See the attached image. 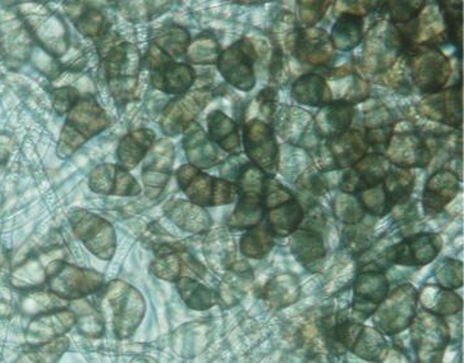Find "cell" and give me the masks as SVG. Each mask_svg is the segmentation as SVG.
<instances>
[{"label": "cell", "mask_w": 464, "mask_h": 363, "mask_svg": "<svg viewBox=\"0 0 464 363\" xmlns=\"http://www.w3.org/2000/svg\"><path fill=\"white\" fill-rule=\"evenodd\" d=\"M177 288L187 305L193 310H208L215 305L217 297L205 285L198 283L192 278L185 276L177 281Z\"/></svg>", "instance_id": "37"}, {"label": "cell", "mask_w": 464, "mask_h": 363, "mask_svg": "<svg viewBox=\"0 0 464 363\" xmlns=\"http://www.w3.org/2000/svg\"><path fill=\"white\" fill-rule=\"evenodd\" d=\"M52 293L59 300L79 301L89 294L101 291L104 287V276L92 270L77 268L68 263H61L48 279Z\"/></svg>", "instance_id": "8"}, {"label": "cell", "mask_w": 464, "mask_h": 363, "mask_svg": "<svg viewBox=\"0 0 464 363\" xmlns=\"http://www.w3.org/2000/svg\"><path fill=\"white\" fill-rule=\"evenodd\" d=\"M330 2H298L302 23L306 24V29L314 27L328 11Z\"/></svg>", "instance_id": "45"}, {"label": "cell", "mask_w": 464, "mask_h": 363, "mask_svg": "<svg viewBox=\"0 0 464 363\" xmlns=\"http://www.w3.org/2000/svg\"><path fill=\"white\" fill-rule=\"evenodd\" d=\"M326 148H328L326 151L330 160L334 161L335 167L342 169V167H353L362 159L369 145L362 133L357 129H351L328 139Z\"/></svg>", "instance_id": "20"}, {"label": "cell", "mask_w": 464, "mask_h": 363, "mask_svg": "<svg viewBox=\"0 0 464 363\" xmlns=\"http://www.w3.org/2000/svg\"><path fill=\"white\" fill-rule=\"evenodd\" d=\"M9 155L8 141L3 138H0V163L7 159Z\"/></svg>", "instance_id": "48"}, {"label": "cell", "mask_w": 464, "mask_h": 363, "mask_svg": "<svg viewBox=\"0 0 464 363\" xmlns=\"http://www.w3.org/2000/svg\"><path fill=\"white\" fill-rule=\"evenodd\" d=\"M152 44L158 46L170 59L182 57L188 49L189 33L188 31L177 26V24L167 26L159 31Z\"/></svg>", "instance_id": "36"}, {"label": "cell", "mask_w": 464, "mask_h": 363, "mask_svg": "<svg viewBox=\"0 0 464 363\" xmlns=\"http://www.w3.org/2000/svg\"><path fill=\"white\" fill-rule=\"evenodd\" d=\"M102 37L105 51L102 53L105 74L115 99L129 100L135 92L140 70V54L135 46L123 40Z\"/></svg>", "instance_id": "3"}, {"label": "cell", "mask_w": 464, "mask_h": 363, "mask_svg": "<svg viewBox=\"0 0 464 363\" xmlns=\"http://www.w3.org/2000/svg\"><path fill=\"white\" fill-rule=\"evenodd\" d=\"M264 191H238V204L229 219V225L235 229L255 228L265 218L263 203Z\"/></svg>", "instance_id": "28"}, {"label": "cell", "mask_w": 464, "mask_h": 363, "mask_svg": "<svg viewBox=\"0 0 464 363\" xmlns=\"http://www.w3.org/2000/svg\"><path fill=\"white\" fill-rule=\"evenodd\" d=\"M174 163V148L172 142L161 139L152 145L145 157L142 179L145 183L146 195L155 200L163 194L165 186L169 181Z\"/></svg>", "instance_id": "12"}, {"label": "cell", "mask_w": 464, "mask_h": 363, "mask_svg": "<svg viewBox=\"0 0 464 363\" xmlns=\"http://www.w3.org/2000/svg\"><path fill=\"white\" fill-rule=\"evenodd\" d=\"M109 126L107 113L93 98H80L68 111L67 120L59 139L58 154L71 157L85 144L87 139L98 135Z\"/></svg>", "instance_id": "2"}, {"label": "cell", "mask_w": 464, "mask_h": 363, "mask_svg": "<svg viewBox=\"0 0 464 363\" xmlns=\"http://www.w3.org/2000/svg\"><path fill=\"white\" fill-rule=\"evenodd\" d=\"M429 110H431V117H438L436 120H443L450 126L459 129V124L462 123V100H460L459 86L448 90L440 98L430 101Z\"/></svg>", "instance_id": "33"}, {"label": "cell", "mask_w": 464, "mask_h": 363, "mask_svg": "<svg viewBox=\"0 0 464 363\" xmlns=\"http://www.w3.org/2000/svg\"><path fill=\"white\" fill-rule=\"evenodd\" d=\"M101 311L105 324L111 321L114 335L120 339L135 333L145 316L146 303L136 288L123 282H111L104 285Z\"/></svg>", "instance_id": "1"}, {"label": "cell", "mask_w": 464, "mask_h": 363, "mask_svg": "<svg viewBox=\"0 0 464 363\" xmlns=\"http://www.w3.org/2000/svg\"><path fill=\"white\" fill-rule=\"evenodd\" d=\"M208 139L215 145L222 148L228 153H236L241 148L238 126L235 120L227 117L223 111L214 110L208 117Z\"/></svg>", "instance_id": "31"}, {"label": "cell", "mask_w": 464, "mask_h": 363, "mask_svg": "<svg viewBox=\"0 0 464 363\" xmlns=\"http://www.w3.org/2000/svg\"><path fill=\"white\" fill-rule=\"evenodd\" d=\"M246 154L263 172L276 175L279 167V148L274 131L266 123L254 119L243 129Z\"/></svg>", "instance_id": "10"}, {"label": "cell", "mask_w": 464, "mask_h": 363, "mask_svg": "<svg viewBox=\"0 0 464 363\" xmlns=\"http://www.w3.org/2000/svg\"><path fill=\"white\" fill-rule=\"evenodd\" d=\"M441 250V238L436 234H416L389 248L388 259L401 265H425Z\"/></svg>", "instance_id": "16"}, {"label": "cell", "mask_w": 464, "mask_h": 363, "mask_svg": "<svg viewBox=\"0 0 464 363\" xmlns=\"http://www.w3.org/2000/svg\"><path fill=\"white\" fill-rule=\"evenodd\" d=\"M90 187L109 196H137L141 192L139 183L129 170L114 164H102L92 170Z\"/></svg>", "instance_id": "17"}, {"label": "cell", "mask_w": 464, "mask_h": 363, "mask_svg": "<svg viewBox=\"0 0 464 363\" xmlns=\"http://www.w3.org/2000/svg\"><path fill=\"white\" fill-rule=\"evenodd\" d=\"M165 214L174 224L189 233L207 232L211 224L210 216L204 207L189 201H173L165 206Z\"/></svg>", "instance_id": "27"}, {"label": "cell", "mask_w": 464, "mask_h": 363, "mask_svg": "<svg viewBox=\"0 0 464 363\" xmlns=\"http://www.w3.org/2000/svg\"><path fill=\"white\" fill-rule=\"evenodd\" d=\"M74 234L82 241L90 253L102 260H111L117 250V235L113 225L107 220L90 213L74 211L71 215Z\"/></svg>", "instance_id": "7"}, {"label": "cell", "mask_w": 464, "mask_h": 363, "mask_svg": "<svg viewBox=\"0 0 464 363\" xmlns=\"http://www.w3.org/2000/svg\"><path fill=\"white\" fill-rule=\"evenodd\" d=\"M266 226L273 235L286 237L297 231L304 218V211L295 197L279 206L265 211Z\"/></svg>", "instance_id": "25"}, {"label": "cell", "mask_w": 464, "mask_h": 363, "mask_svg": "<svg viewBox=\"0 0 464 363\" xmlns=\"http://www.w3.org/2000/svg\"><path fill=\"white\" fill-rule=\"evenodd\" d=\"M362 15L344 12L339 15L333 27L332 35L329 36L333 48L341 52L353 51L362 40Z\"/></svg>", "instance_id": "30"}, {"label": "cell", "mask_w": 464, "mask_h": 363, "mask_svg": "<svg viewBox=\"0 0 464 363\" xmlns=\"http://www.w3.org/2000/svg\"><path fill=\"white\" fill-rule=\"evenodd\" d=\"M208 92L204 90L183 95L176 100L170 101L165 107L161 118V129L168 136H176L185 132L187 127L193 123V119L207 105Z\"/></svg>", "instance_id": "15"}, {"label": "cell", "mask_w": 464, "mask_h": 363, "mask_svg": "<svg viewBox=\"0 0 464 363\" xmlns=\"http://www.w3.org/2000/svg\"><path fill=\"white\" fill-rule=\"evenodd\" d=\"M177 182L189 203L200 207L220 206L233 203L238 197L235 183L213 178L191 164L179 167Z\"/></svg>", "instance_id": "4"}, {"label": "cell", "mask_w": 464, "mask_h": 363, "mask_svg": "<svg viewBox=\"0 0 464 363\" xmlns=\"http://www.w3.org/2000/svg\"><path fill=\"white\" fill-rule=\"evenodd\" d=\"M353 196L354 195H348V196L339 198V201L336 200V215L350 225L360 223V220L363 218L364 211H366L358 197Z\"/></svg>", "instance_id": "44"}, {"label": "cell", "mask_w": 464, "mask_h": 363, "mask_svg": "<svg viewBox=\"0 0 464 363\" xmlns=\"http://www.w3.org/2000/svg\"><path fill=\"white\" fill-rule=\"evenodd\" d=\"M76 325L81 333L87 337H99L104 333L105 322L101 311L87 302L77 303L73 311Z\"/></svg>", "instance_id": "39"}, {"label": "cell", "mask_w": 464, "mask_h": 363, "mask_svg": "<svg viewBox=\"0 0 464 363\" xmlns=\"http://www.w3.org/2000/svg\"><path fill=\"white\" fill-rule=\"evenodd\" d=\"M389 163H394L401 169L420 167H425L431 161V151L425 139L420 138L414 133H401V135L392 138L388 148Z\"/></svg>", "instance_id": "18"}, {"label": "cell", "mask_w": 464, "mask_h": 363, "mask_svg": "<svg viewBox=\"0 0 464 363\" xmlns=\"http://www.w3.org/2000/svg\"><path fill=\"white\" fill-rule=\"evenodd\" d=\"M130 363H158L155 362L154 359L150 358V357H139V358L133 359Z\"/></svg>", "instance_id": "49"}, {"label": "cell", "mask_w": 464, "mask_h": 363, "mask_svg": "<svg viewBox=\"0 0 464 363\" xmlns=\"http://www.w3.org/2000/svg\"><path fill=\"white\" fill-rule=\"evenodd\" d=\"M291 49L295 57L302 63L322 67L329 63L334 48L325 31L310 27L295 31Z\"/></svg>", "instance_id": "14"}, {"label": "cell", "mask_w": 464, "mask_h": 363, "mask_svg": "<svg viewBox=\"0 0 464 363\" xmlns=\"http://www.w3.org/2000/svg\"><path fill=\"white\" fill-rule=\"evenodd\" d=\"M389 284L385 275L379 270H367L361 272L356 281V301L358 311L372 313L379 309L380 303L388 294Z\"/></svg>", "instance_id": "22"}, {"label": "cell", "mask_w": 464, "mask_h": 363, "mask_svg": "<svg viewBox=\"0 0 464 363\" xmlns=\"http://www.w3.org/2000/svg\"><path fill=\"white\" fill-rule=\"evenodd\" d=\"M384 189L386 203L389 207L395 206L407 201L412 192L414 178L412 173L408 169H391L386 175L384 182L382 183Z\"/></svg>", "instance_id": "34"}, {"label": "cell", "mask_w": 464, "mask_h": 363, "mask_svg": "<svg viewBox=\"0 0 464 363\" xmlns=\"http://www.w3.org/2000/svg\"><path fill=\"white\" fill-rule=\"evenodd\" d=\"M77 90L72 88L58 89L54 91V105L59 114L68 113L71 108L80 100Z\"/></svg>", "instance_id": "46"}, {"label": "cell", "mask_w": 464, "mask_h": 363, "mask_svg": "<svg viewBox=\"0 0 464 363\" xmlns=\"http://www.w3.org/2000/svg\"><path fill=\"white\" fill-rule=\"evenodd\" d=\"M389 170H391V163L384 155L366 154L362 159L354 164L353 169L345 173L339 188L348 195L362 194L382 185Z\"/></svg>", "instance_id": "11"}, {"label": "cell", "mask_w": 464, "mask_h": 363, "mask_svg": "<svg viewBox=\"0 0 464 363\" xmlns=\"http://www.w3.org/2000/svg\"><path fill=\"white\" fill-rule=\"evenodd\" d=\"M292 96L307 107H325L332 101L328 82L319 74L310 73L293 83Z\"/></svg>", "instance_id": "29"}, {"label": "cell", "mask_w": 464, "mask_h": 363, "mask_svg": "<svg viewBox=\"0 0 464 363\" xmlns=\"http://www.w3.org/2000/svg\"><path fill=\"white\" fill-rule=\"evenodd\" d=\"M155 144V133L151 129H137L121 139L117 158L120 167L130 170L139 166Z\"/></svg>", "instance_id": "24"}, {"label": "cell", "mask_w": 464, "mask_h": 363, "mask_svg": "<svg viewBox=\"0 0 464 363\" xmlns=\"http://www.w3.org/2000/svg\"><path fill=\"white\" fill-rule=\"evenodd\" d=\"M186 55L193 63H217L220 55L219 44L213 36H198L191 45H188Z\"/></svg>", "instance_id": "41"}, {"label": "cell", "mask_w": 464, "mask_h": 363, "mask_svg": "<svg viewBox=\"0 0 464 363\" xmlns=\"http://www.w3.org/2000/svg\"><path fill=\"white\" fill-rule=\"evenodd\" d=\"M459 181L453 172L447 169L438 170L429 179L423 191V207L426 213H439L457 196Z\"/></svg>", "instance_id": "21"}, {"label": "cell", "mask_w": 464, "mask_h": 363, "mask_svg": "<svg viewBox=\"0 0 464 363\" xmlns=\"http://www.w3.org/2000/svg\"><path fill=\"white\" fill-rule=\"evenodd\" d=\"M411 79L426 94H438L450 76V64L440 52L432 46H417L408 55Z\"/></svg>", "instance_id": "5"}, {"label": "cell", "mask_w": 464, "mask_h": 363, "mask_svg": "<svg viewBox=\"0 0 464 363\" xmlns=\"http://www.w3.org/2000/svg\"><path fill=\"white\" fill-rule=\"evenodd\" d=\"M353 116V105L350 102L345 100L332 102V104L323 107V110L317 114L314 127L319 135L328 136L330 139L339 133L348 131Z\"/></svg>", "instance_id": "26"}, {"label": "cell", "mask_w": 464, "mask_h": 363, "mask_svg": "<svg viewBox=\"0 0 464 363\" xmlns=\"http://www.w3.org/2000/svg\"><path fill=\"white\" fill-rule=\"evenodd\" d=\"M73 14H68L76 29L83 36L102 39L108 33V21L101 11L92 7H71Z\"/></svg>", "instance_id": "35"}, {"label": "cell", "mask_w": 464, "mask_h": 363, "mask_svg": "<svg viewBox=\"0 0 464 363\" xmlns=\"http://www.w3.org/2000/svg\"><path fill=\"white\" fill-rule=\"evenodd\" d=\"M425 5V2H391L384 5L388 9L391 24H401L419 18Z\"/></svg>", "instance_id": "43"}, {"label": "cell", "mask_w": 464, "mask_h": 363, "mask_svg": "<svg viewBox=\"0 0 464 363\" xmlns=\"http://www.w3.org/2000/svg\"><path fill=\"white\" fill-rule=\"evenodd\" d=\"M416 307V291L412 287L401 288L382 303L376 313V322L384 333L403 330L412 321Z\"/></svg>", "instance_id": "13"}, {"label": "cell", "mask_w": 464, "mask_h": 363, "mask_svg": "<svg viewBox=\"0 0 464 363\" xmlns=\"http://www.w3.org/2000/svg\"><path fill=\"white\" fill-rule=\"evenodd\" d=\"M443 11L445 24L448 29V39L451 44L460 49L462 46V3H439Z\"/></svg>", "instance_id": "42"}, {"label": "cell", "mask_w": 464, "mask_h": 363, "mask_svg": "<svg viewBox=\"0 0 464 363\" xmlns=\"http://www.w3.org/2000/svg\"><path fill=\"white\" fill-rule=\"evenodd\" d=\"M148 66L152 86L165 94L185 95L195 83L196 74L192 67L176 63L154 44L149 49Z\"/></svg>", "instance_id": "6"}, {"label": "cell", "mask_w": 464, "mask_h": 363, "mask_svg": "<svg viewBox=\"0 0 464 363\" xmlns=\"http://www.w3.org/2000/svg\"><path fill=\"white\" fill-rule=\"evenodd\" d=\"M326 179L324 178L319 172L306 173L302 177L300 182L304 185V189L313 192L314 195H323L326 192Z\"/></svg>", "instance_id": "47"}, {"label": "cell", "mask_w": 464, "mask_h": 363, "mask_svg": "<svg viewBox=\"0 0 464 363\" xmlns=\"http://www.w3.org/2000/svg\"><path fill=\"white\" fill-rule=\"evenodd\" d=\"M74 325H76L74 313L68 310L59 309L55 311L42 313L31 322L27 338L31 346H40L63 337Z\"/></svg>", "instance_id": "19"}, {"label": "cell", "mask_w": 464, "mask_h": 363, "mask_svg": "<svg viewBox=\"0 0 464 363\" xmlns=\"http://www.w3.org/2000/svg\"><path fill=\"white\" fill-rule=\"evenodd\" d=\"M256 58L257 53L254 44L248 39H242L220 53L217 61L218 70L227 82L236 89L251 91L256 83L254 70Z\"/></svg>", "instance_id": "9"}, {"label": "cell", "mask_w": 464, "mask_h": 363, "mask_svg": "<svg viewBox=\"0 0 464 363\" xmlns=\"http://www.w3.org/2000/svg\"><path fill=\"white\" fill-rule=\"evenodd\" d=\"M70 347L67 338L62 337L49 343L40 344L18 359L17 363H57Z\"/></svg>", "instance_id": "40"}, {"label": "cell", "mask_w": 464, "mask_h": 363, "mask_svg": "<svg viewBox=\"0 0 464 363\" xmlns=\"http://www.w3.org/2000/svg\"><path fill=\"white\" fill-rule=\"evenodd\" d=\"M292 253L307 268L323 263L325 247L322 235L314 231H295L292 238Z\"/></svg>", "instance_id": "32"}, {"label": "cell", "mask_w": 464, "mask_h": 363, "mask_svg": "<svg viewBox=\"0 0 464 363\" xmlns=\"http://www.w3.org/2000/svg\"><path fill=\"white\" fill-rule=\"evenodd\" d=\"M273 237L266 225L248 229L241 240L242 253L252 259H263L273 248Z\"/></svg>", "instance_id": "38"}, {"label": "cell", "mask_w": 464, "mask_h": 363, "mask_svg": "<svg viewBox=\"0 0 464 363\" xmlns=\"http://www.w3.org/2000/svg\"><path fill=\"white\" fill-rule=\"evenodd\" d=\"M185 146L187 159L198 169L214 167L219 161L218 146L208 139L207 132L198 123H191L185 131Z\"/></svg>", "instance_id": "23"}]
</instances>
